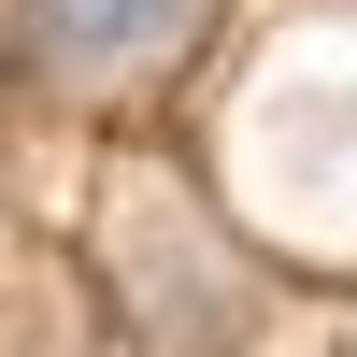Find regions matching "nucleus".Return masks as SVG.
Listing matches in <instances>:
<instances>
[{"instance_id": "obj_1", "label": "nucleus", "mask_w": 357, "mask_h": 357, "mask_svg": "<svg viewBox=\"0 0 357 357\" xmlns=\"http://www.w3.org/2000/svg\"><path fill=\"white\" fill-rule=\"evenodd\" d=\"M29 15H43L57 57H100V72H114V57H158L200 0H29Z\"/></svg>"}]
</instances>
